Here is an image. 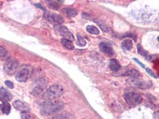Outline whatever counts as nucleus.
Listing matches in <instances>:
<instances>
[{
  "mask_svg": "<svg viewBox=\"0 0 159 119\" xmlns=\"http://www.w3.org/2000/svg\"><path fill=\"white\" fill-rule=\"evenodd\" d=\"M50 119H73V117L70 114H60L54 116Z\"/></svg>",
  "mask_w": 159,
  "mask_h": 119,
  "instance_id": "21",
  "label": "nucleus"
},
{
  "mask_svg": "<svg viewBox=\"0 0 159 119\" xmlns=\"http://www.w3.org/2000/svg\"><path fill=\"white\" fill-rule=\"evenodd\" d=\"M44 18L50 23H53L54 25V26L56 25H61L63 20V19L59 16V15L55 14H51L50 13H46L44 14Z\"/></svg>",
  "mask_w": 159,
  "mask_h": 119,
  "instance_id": "9",
  "label": "nucleus"
},
{
  "mask_svg": "<svg viewBox=\"0 0 159 119\" xmlns=\"http://www.w3.org/2000/svg\"><path fill=\"white\" fill-rule=\"evenodd\" d=\"M33 72L32 67L27 64L22 65L18 70L16 75V79L18 82H25L31 76Z\"/></svg>",
  "mask_w": 159,
  "mask_h": 119,
  "instance_id": "2",
  "label": "nucleus"
},
{
  "mask_svg": "<svg viewBox=\"0 0 159 119\" xmlns=\"http://www.w3.org/2000/svg\"><path fill=\"white\" fill-rule=\"evenodd\" d=\"M129 82L131 85L141 89H148L152 86L151 82L142 81L136 78H132L129 80Z\"/></svg>",
  "mask_w": 159,
  "mask_h": 119,
  "instance_id": "8",
  "label": "nucleus"
},
{
  "mask_svg": "<svg viewBox=\"0 0 159 119\" xmlns=\"http://www.w3.org/2000/svg\"><path fill=\"white\" fill-rule=\"evenodd\" d=\"M19 66V62L16 60L9 58L7 60L4 65V70L6 73L12 75L15 73Z\"/></svg>",
  "mask_w": 159,
  "mask_h": 119,
  "instance_id": "5",
  "label": "nucleus"
},
{
  "mask_svg": "<svg viewBox=\"0 0 159 119\" xmlns=\"http://www.w3.org/2000/svg\"><path fill=\"white\" fill-rule=\"evenodd\" d=\"M35 6H37V7H38L39 8H40L41 9H42V10H44V8L42 7V6H41L40 4H35Z\"/></svg>",
  "mask_w": 159,
  "mask_h": 119,
  "instance_id": "31",
  "label": "nucleus"
},
{
  "mask_svg": "<svg viewBox=\"0 0 159 119\" xmlns=\"http://www.w3.org/2000/svg\"><path fill=\"white\" fill-rule=\"evenodd\" d=\"M154 117L155 119H159V112H157L154 113Z\"/></svg>",
  "mask_w": 159,
  "mask_h": 119,
  "instance_id": "30",
  "label": "nucleus"
},
{
  "mask_svg": "<svg viewBox=\"0 0 159 119\" xmlns=\"http://www.w3.org/2000/svg\"><path fill=\"white\" fill-rule=\"evenodd\" d=\"M61 42L68 50H74V45H73V44H72V43L71 41H70L69 40H67V39L63 38V39H62Z\"/></svg>",
  "mask_w": 159,
  "mask_h": 119,
  "instance_id": "20",
  "label": "nucleus"
},
{
  "mask_svg": "<svg viewBox=\"0 0 159 119\" xmlns=\"http://www.w3.org/2000/svg\"><path fill=\"white\" fill-rule=\"evenodd\" d=\"M140 74L138 71H137L135 69H132L129 70L127 72H126L124 74V76L131 77L132 78H138Z\"/></svg>",
  "mask_w": 159,
  "mask_h": 119,
  "instance_id": "17",
  "label": "nucleus"
},
{
  "mask_svg": "<svg viewBox=\"0 0 159 119\" xmlns=\"http://www.w3.org/2000/svg\"><path fill=\"white\" fill-rule=\"evenodd\" d=\"M0 110L2 112L3 114L8 115L11 110V106L10 104L7 102L2 103L0 105Z\"/></svg>",
  "mask_w": 159,
  "mask_h": 119,
  "instance_id": "15",
  "label": "nucleus"
},
{
  "mask_svg": "<svg viewBox=\"0 0 159 119\" xmlns=\"http://www.w3.org/2000/svg\"><path fill=\"white\" fill-rule=\"evenodd\" d=\"M93 21H94V22H95L101 28V29L104 32H106L108 31V28L106 24L104 22H102V21H101V20H99V19H94Z\"/></svg>",
  "mask_w": 159,
  "mask_h": 119,
  "instance_id": "18",
  "label": "nucleus"
},
{
  "mask_svg": "<svg viewBox=\"0 0 159 119\" xmlns=\"http://www.w3.org/2000/svg\"><path fill=\"white\" fill-rule=\"evenodd\" d=\"M137 48H138V53L140 54L141 56H147V51H145L141 45H138V47H137Z\"/></svg>",
  "mask_w": 159,
  "mask_h": 119,
  "instance_id": "24",
  "label": "nucleus"
},
{
  "mask_svg": "<svg viewBox=\"0 0 159 119\" xmlns=\"http://www.w3.org/2000/svg\"><path fill=\"white\" fill-rule=\"evenodd\" d=\"M109 68L114 71H118L121 68V65L117 60L112 59L109 61Z\"/></svg>",
  "mask_w": 159,
  "mask_h": 119,
  "instance_id": "13",
  "label": "nucleus"
},
{
  "mask_svg": "<svg viewBox=\"0 0 159 119\" xmlns=\"http://www.w3.org/2000/svg\"><path fill=\"white\" fill-rule=\"evenodd\" d=\"M5 85L7 87H8L10 89L14 88V85H13V83L9 81V80H5Z\"/></svg>",
  "mask_w": 159,
  "mask_h": 119,
  "instance_id": "28",
  "label": "nucleus"
},
{
  "mask_svg": "<svg viewBox=\"0 0 159 119\" xmlns=\"http://www.w3.org/2000/svg\"><path fill=\"white\" fill-rule=\"evenodd\" d=\"M13 105L15 108V109H16L19 112H21L22 113L28 112V111L29 110V107L28 104L21 100L15 101L13 103Z\"/></svg>",
  "mask_w": 159,
  "mask_h": 119,
  "instance_id": "10",
  "label": "nucleus"
},
{
  "mask_svg": "<svg viewBox=\"0 0 159 119\" xmlns=\"http://www.w3.org/2000/svg\"><path fill=\"white\" fill-rule=\"evenodd\" d=\"M64 104L57 100H47L43 103L40 106V111L43 115H52L60 112L63 109Z\"/></svg>",
  "mask_w": 159,
  "mask_h": 119,
  "instance_id": "1",
  "label": "nucleus"
},
{
  "mask_svg": "<svg viewBox=\"0 0 159 119\" xmlns=\"http://www.w3.org/2000/svg\"><path fill=\"white\" fill-rule=\"evenodd\" d=\"M121 45L124 48H126L127 50H130L133 48V42L132 40L129 39L123 40L122 41Z\"/></svg>",
  "mask_w": 159,
  "mask_h": 119,
  "instance_id": "16",
  "label": "nucleus"
},
{
  "mask_svg": "<svg viewBox=\"0 0 159 119\" xmlns=\"http://www.w3.org/2000/svg\"><path fill=\"white\" fill-rule=\"evenodd\" d=\"M61 12L69 17H75L77 14L76 10L71 8H63L61 10Z\"/></svg>",
  "mask_w": 159,
  "mask_h": 119,
  "instance_id": "14",
  "label": "nucleus"
},
{
  "mask_svg": "<svg viewBox=\"0 0 159 119\" xmlns=\"http://www.w3.org/2000/svg\"><path fill=\"white\" fill-rule=\"evenodd\" d=\"M47 3L48 4L50 8H52L53 10H58L59 7V4L57 2V1H46Z\"/></svg>",
  "mask_w": 159,
  "mask_h": 119,
  "instance_id": "22",
  "label": "nucleus"
},
{
  "mask_svg": "<svg viewBox=\"0 0 159 119\" xmlns=\"http://www.w3.org/2000/svg\"><path fill=\"white\" fill-rule=\"evenodd\" d=\"M63 92V88L59 85H54L50 86L43 94V97L47 100H54L60 97Z\"/></svg>",
  "mask_w": 159,
  "mask_h": 119,
  "instance_id": "3",
  "label": "nucleus"
},
{
  "mask_svg": "<svg viewBox=\"0 0 159 119\" xmlns=\"http://www.w3.org/2000/svg\"><path fill=\"white\" fill-rule=\"evenodd\" d=\"M133 60H134V61H136L137 63H138V64H139V65H141V66L142 68H145V65H144V64H142L141 62H140V61H139L137 59H133Z\"/></svg>",
  "mask_w": 159,
  "mask_h": 119,
  "instance_id": "29",
  "label": "nucleus"
},
{
  "mask_svg": "<svg viewBox=\"0 0 159 119\" xmlns=\"http://www.w3.org/2000/svg\"><path fill=\"white\" fill-rule=\"evenodd\" d=\"M146 71L148 72V73L151 75L152 77H154V78H157L159 77V76H157L156 74H155L150 68H146Z\"/></svg>",
  "mask_w": 159,
  "mask_h": 119,
  "instance_id": "27",
  "label": "nucleus"
},
{
  "mask_svg": "<svg viewBox=\"0 0 159 119\" xmlns=\"http://www.w3.org/2000/svg\"><path fill=\"white\" fill-rule=\"evenodd\" d=\"M99 48L102 52L109 56H113L114 54V51L113 48L105 42H102L99 44Z\"/></svg>",
  "mask_w": 159,
  "mask_h": 119,
  "instance_id": "12",
  "label": "nucleus"
},
{
  "mask_svg": "<svg viewBox=\"0 0 159 119\" xmlns=\"http://www.w3.org/2000/svg\"><path fill=\"white\" fill-rule=\"evenodd\" d=\"M47 80L46 79H40L37 80L32 88V94L34 95H37L41 93L47 86Z\"/></svg>",
  "mask_w": 159,
  "mask_h": 119,
  "instance_id": "6",
  "label": "nucleus"
},
{
  "mask_svg": "<svg viewBox=\"0 0 159 119\" xmlns=\"http://www.w3.org/2000/svg\"><path fill=\"white\" fill-rule=\"evenodd\" d=\"M77 44L78 46H81V47H83V46H85L86 45V42L85 39L82 36H81L80 35H77Z\"/></svg>",
  "mask_w": 159,
  "mask_h": 119,
  "instance_id": "23",
  "label": "nucleus"
},
{
  "mask_svg": "<svg viewBox=\"0 0 159 119\" xmlns=\"http://www.w3.org/2000/svg\"><path fill=\"white\" fill-rule=\"evenodd\" d=\"M7 51L6 50L0 45V59H4L7 56Z\"/></svg>",
  "mask_w": 159,
  "mask_h": 119,
  "instance_id": "25",
  "label": "nucleus"
},
{
  "mask_svg": "<svg viewBox=\"0 0 159 119\" xmlns=\"http://www.w3.org/2000/svg\"><path fill=\"white\" fill-rule=\"evenodd\" d=\"M12 95L6 89L2 87L0 88V101L3 103L7 102L10 101Z\"/></svg>",
  "mask_w": 159,
  "mask_h": 119,
  "instance_id": "11",
  "label": "nucleus"
},
{
  "mask_svg": "<svg viewBox=\"0 0 159 119\" xmlns=\"http://www.w3.org/2000/svg\"><path fill=\"white\" fill-rule=\"evenodd\" d=\"M54 30L59 33L61 36H62L64 39H66L67 40H69L70 41H74V37L73 35L69 31V30L64 26L60 25H56L54 27Z\"/></svg>",
  "mask_w": 159,
  "mask_h": 119,
  "instance_id": "7",
  "label": "nucleus"
},
{
  "mask_svg": "<svg viewBox=\"0 0 159 119\" xmlns=\"http://www.w3.org/2000/svg\"><path fill=\"white\" fill-rule=\"evenodd\" d=\"M21 119H32V118L28 112H24L21 114Z\"/></svg>",
  "mask_w": 159,
  "mask_h": 119,
  "instance_id": "26",
  "label": "nucleus"
},
{
  "mask_svg": "<svg viewBox=\"0 0 159 119\" xmlns=\"http://www.w3.org/2000/svg\"><path fill=\"white\" fill-rule=\"evenodd\" d=\"M86 30L90 34L98 35L99 33V29L96 27H95L94 26H91V25L87 26L86 27Z\"/></svg>",
  "mask_w": 159,
  "mask_h": 119,
  "instance_id": "19",
  "label": "nucleus"
},
{
  "mask_svg": "<svg viewBox=\"0 0 159 119\" xmlns=\"http://www.w3.org/2000/svg\"><path fill=\"white\" fill-rule=\"evenodd\" d=\"M124 100L126 103L131 106H136L142 103V97L137 92L129 91L124 94Z\"/></svg>",
  "mask_w": 159,
  "mask_h": 119,
  "instance_id": "4",
  "label": "nucleus"
}]
</instances>
